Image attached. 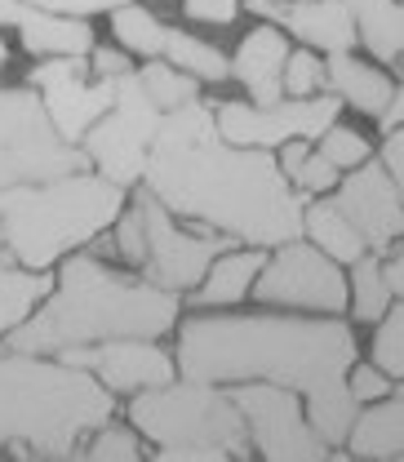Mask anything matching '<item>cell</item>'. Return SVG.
I'll return each instance as SVG.
<instances>
[{"mask_svg":"<svg viewBox=\"0 0 404 462\" xmlns=\"http://www.w3.org/2000/svg\"><path fill=\"white\" fill-rule=\"evenodd\" d=\"M41 9H58V14H76V18H94V14H112L129 0H32Z\"/></svg>","mask_w":404,"mask_h":462,"instance_id":"obj_39","label":"cell"},{"mask_svg":"<svg viewBox=\"0 0 404 462\" xmlns=\"http://www.w3.org/2000/svg\"><path fill=\"white\" fill-rule=\"evenodd\" d=\"M5 254H9V249H5V223H0V267H5Z\"/></svg>","mask_w":404,"mask_h":462,"instance_id":"obj_44","label":"cell"},{"mask_svg":"<svg viewBox=\"0 0 404 462\" xmlns=\"http://www.w3.org/2000/svg\"><path fill=\"white\" fill-rule=\"evenodd\" d=\"M124 191L98 170L58 173L45 182H18L0 191L5 249L14 263L54 272L58 263L85 245H94L124 214Z\"/></svg>","mask_w":404,"mask_h":462,"instance_id":"obj_5","label":"cell"},{"mask_svg":"<svg viewBox=\"0 0 404 462\" xmlns=\"http://www.w3.org/2000/svg\"><path fill=\"white\" fill-rule=\"evenodd\" d=\"M396 125H404V80L396 85V98H391V107L378 116V129L387 134V129H396Z\"/></svg>","mask_w":404,"mask_h":462,"instance_id":"obj_41","label":"cell"},{"mask_svg":"<svg viewBox=\"0 0 404 462\" xmlns=\"http://www.w3.org/2000/svg\"><path fill=\"white\" fill-rule=\"evenodd\" d=\"M27 85L41 89L45 112H50L58 134L71 147H80L85 134L112 112V103H115V80L94 76L89 58H36Z\"/></svg>","mask_w":404,"mask_h":462,"instance_id":"obj_13","label":"cell"},{"mask_svg":"<svg viewBox=\"0 0 404 462\" xmlns=\"http://www.w3.org/2000/svg\"><path fill=\"white\" fill-rule=\"evenodd\" d=\"M142 196V209H147V263H142V276L156 281L165 289H196L205 281V272L214 267L218 254H227L231 240L214 227H191L173 214L170 205H161L147 187H138Z\"/></svg>","mask_w":404,"mask_h":462,"instance_id":"obj_11","label":"cell"},{"mask_svg":"<svg viewBox=\"0 0 404 462\" xmlns=\"http://www.w3.org/2000/svg\"><path fill=\"white\" fill-rule=\"evenodd\" d=\"M346 458L404 462V383H396L382 401L360 404L355 427L346 436Z\"/></svg>","mask_w":404,"mask_h":462,"instance_id":"obj_19","label":"cell"},{"mask_svg":"<svg viewBox=\"0 0 404 462\" xmlns=\"http://www.w3.org/2000/svg\"><path fill=\"white\" fill-rule=\"evenodd\" d=\"M18 41L32 58H89L98 36L89 27V18L76 14H58V9H41L27 0L23 18H18Z\"/></svg>","mask_w":404,"mask_h":462,"instance_id":"obj_17","label":"cell"},{"mask_svg":"<svg viewBox=\"0 0 404 462\" xmlns=\"http://www.w3.org/2000/svg\"><path fill=\"white\" fill-rule=\"evenodd\" d=\"M289 36L280 23H258L253 32L240 36L235 54H231V80L244 85L249 103H280L285 98V67H289Z\"/></svg>","mask_w":404,"mask_h":462,"instance_id":"obj_16","label":"cell"},{"mask_svg":"<svg viewBox=\"0 0 404 462\" xmlns=\"http://www.w3.org/2000/svg\"><path fill=\"white\" fill-rule=\"evenodd\" d=\"M112 18V41L120 50H129L133 58H165V41H170V23L165 18H156L147 5H138V0H129V5H120L107 14Z\"/></svg>","mask_w":404,"mask_h":462,"instance_id":"obj_26","label":"cell"},{"mask_svg":"<svg viewBox=\"0 0 404 462\" xmlns=\"http://www.w3.org/2000/svg\"><path fill=\"white\" fill-rule=\"evenodd\" d=\"M249 298L262 307H280V311L343 316L351 307V281L338 258H329L316 240L298 236L267 254V267L258 272Z\"/></svg>","mask_w":404,"mask_h":462,"instance_id":"obj_9","label":"cell"},{"mask_svg":"<svg viewBox=\"0 0 404 462\" xmlns=\"http://www.w3.org/2000/svg\"><path fill=\"white\" fill-rule=\"evenodd\" d=\"M115 258H124L133 272H142L147 263V209H142V196L133 191V200L124 205V214L115 218Z\"/></svg>","mask_w":404,"mask_h":462,"instance_id":"obj_30","label":"cell"},{"mask_svg":"<svg viewBox=\"0 0 404 462\" xmlns=\"http://www.w3.org/2000/svg\"><path fill=\"white\" fill-rule=\"evenodd\" d=\"M58 276L54 272H36V267H0V343L41 311V302L54 293Z\"/></svg>","mask_w":404,"mask_h":462,"instance_id":"obj_23","label":"cell"},{"mask_svg":"<svg viewBox=\"0 0 404 462\" xmlns=\"http://www.w3.org/2000/svg\"><path fill=\"white\" fill-rule=\"evenodd\" d=\"M89 170L85 152L71 147L45 112L36 85H0V191L18 182H45L58 173Z\"/></svg>","mask_w":404,"mask_h":462,"instance_id":"obj_7","label":"cell"},{"mask_svg":"<svg viewBox=\"0 0 404 462\" xmlns=\"http://www.w3.org/2000/svg\"><path fill=\"white\" fill-rule=\"evenodd\" d=\"M9 67V41H5V27H0V71Z\"/></svg>","mask_w":404,"mask_h":462,"instance_id":"obj_43","label":"cell"},{"mask_svg":"<svg viewBox=\"0 0 404 462\" xmlns=\"http://www.w3.org/2000/svg\"><path fill=\"white\" fill-rule=\"evenodd\" d=\"M346 383H351V396H355V404L382 401V396H391V387H396V378H391L382 365H373V360H355Z\"/></svg>","mask_w":404,"mask_h":462,"instance_id":"obj_35","label":"cell"},{"mask_svg":"<svg viewBox=\"0 0 404 462\" xmlns=\"http://www.w3.org/2000/svg\"><path fill=\"white\" fill-rule=\"evenodd\" d=\"M346 9L360 27V45L369 50V58L404 71V0H346Z\"/></svg>","mask_w":404,"mask_h":462,"instance_id":"obj_22","label":"cell"},{"mask_svg":"<svg viewBox=\"0 0 404 462\" xmlns=\"http://www.w3.org/2000/svg\"><path fill=\"white\" fill-rule=\"evenodd\" d=\"M334 200L343 205L346 218L360 227V236L369 240V249L387 254L404 236V196L378 156L355 165V170H346L338 191H334Z\"/></svg>","mask_w":404,"mask_h":462,"instance_id":"obj_15","label":"cell"},{"mask_svg":"<svg viewBox=\"0 0 404 462\" xmlns=\"http://www.w3.org/2000/svg\"><path fill=\"white\" fill-rule=\"evenodd\" d=\"M244 9H249V14H258L262 23H285L289 0H244Z\"/></svg>","mask_w":404,"mask_h":462,"instance_id":"obj_40","label":"cell"},{"mask_svg":"<svg viewBox=\"0 0 404 462\" xmlns=\"http://www.w3.org/2000/svg\"><path fill=\"white\" fill-rule=\"evenodd\" d=\"M329 89V67H325V54L311 50V45H298L289 54V67H285V94L289 98H311Z\"/></svg>","mask_w":404,"mask_h":462,"instance_id":"obj_31","label":"cell"},{"mask_svg":"<svg viewBox=\"0 0 404 462\" xmlns=\"http://www.w3.org/2000/svg\"><path fill=\"white\" fill-rule=\"evenodd\" d=\"M165 58H170L173 67L191 71L196 80H205V85H223V80H231V58L223 54L214 41H200V36H191V32H182V27H170Z\"/></svg>","mask_w":404,"mask_h":462,"instance_id":"obj_27","label":"cell"},{"mask_svg":"<svg viewBox=\"0 0 404 462\" xmlns=\"http://www.w3.org/2000/svg\"><path fill=\"white\" fill-rule=\"evenodd\" d=\"M182 320V293L147 276L115 272L94 254H67L58 285L32 320H23L5 346L58 356L67 346H94L112 338H165Z\"/></svg>","mask_w":404,"mask_h":462,"instance_id":"obj_3","label":"cell"},{"mask_svg":"<svg viewBox=\"0 0 404 462\" xmlns=\"http://www.w3.org/2000/svg\"><path fill=\"white\" fill-rule=\"evenodd\" d=\"M280 27L298 45H311L320 54H343V50L360 45V27H355L346 0H289Z\"/></svg>","mask_w":404,"mask_h":462,"instance_id":"obj_18","label":"cell"},{"mask_svg":"<svg viewBox=\"0 0 404 462\" xmlns=\"http://www.w3.org/2000/svg\"><path fill=\"white\" fill-rule=\"evenodd\" d=\"M343 98L329 89L311 94V98H280V103H244V98H227V103H214L218 112V129L227 143H240V147H285L289 138H311L320 143V134L329 125H338L343 116Z\"/></svg>","mask_w":404,"mask_h":462,"instance_id":"obj_12","label":"cell"},{"mask_svg":"<svg viewBox=\"0 0 404 462\" xmlns=\"http://www.w3.org/2000/svg\"><path fill=\"white\" fill-rule=\"evenodd\" d=\"M161 120H165V112H161V103L147 94L138 67L124 71V76H115L112 112L103 116V120L85 134V143H80L89 170L107 173L120 187H138L142 173H147V161H152Z\"/></svg>","mask_w":404,"mask_h":462,"instance_id":"obj_8","label":"cell"},{"mask_svg":"<svg viewBox=\"0 0 404 462\" xmlns=\"http://www.w3.org/2000/svg\"><path fill=\"white\" fill-rule=\"evenodd\" d=\"M138 76H142L147 94L161 103V112H173V107H182V103L200 98V85H205V80H196L191 71L173 67L170 58H147V62L138 67Z\"/></svg>","mask_w":404,"mask_h":462,"instance_id":"obj_28","label":"cell"},{"mask_svg":"<svg viewBox=\"0 0 404 462\" xmlns=\"http://www.w3.org/2000/svg\"><path fill=\"white\" fill-rule=\"evenodd\" d=\"M338 182H343V170L316 147L302 165H298V173H293V187L302 191V196H329V191H338Z\"/></svg>","mask_w":404,"mask_h":462,"instance_id":"obj_34","label":"cell"},{"mask_svg":"<svg viewBox=\"0 0 404 462\" xmlns=\"http://www.w3.org/2000/svg\"><path fill=\"white\" fill-rule=\"evenodd\" d=\"M235 404L249 418V440L253 454L267 462H316V458H343V449H334L311 413L302 392L280 387V383H235L231 387Z\"/></svg>","mask_w":404,"mask_h":462,"instance_id":"obj_10","label":"cell"},{"mask_svg":"<svg viewBox=\"0 0 404 462\" xmlns=\"http://www.w3.org/2000/svg\"><path fill=\"white\" fill-rule=\"evenodd\" d=\"M89 67H94V76H124V71H133V54L129 50H120V45H94V54H89Z\"/></svg>","mask_w":404,"mask_h":462,"instance_id":"obj_37","label":"cell"},{"mask_svg":"<svg viewBox=\"0 0 404 462\" xmlns=\"http://www.w3.org/2000/svg\"><path fill=\"white\" fill-rule=\"evenodd\" d=\"M178 374L200 383H280L302 392L316 431L343 449L360 404L351 396V365L360 360L355 329L343 316L316 311H235V316H182L178 320Z\"/></svg>","mask_w":404,"mask_h":462,"instance_id":"obj_1","label":"cell"},{"mask_svg":"<svg viewBox=\"0 0 404 462\" xmlns=\"http://www.w3.org/2000/svg\"><path fill=\"white\" fill-rule=\"evenodd\" d=\"M142 454H147L142 449V431L133 422H112V418L94 431V445L85 449V458H115V462H138Z\"/></svg>","mask_w":404,"mask_h":462,"instance_id":"obj_32","label":"cell"},{"mask_svg":"<svg viewBox=\"0 0 404 462\" xmlns=\"http://www.w3.org/2000/svg\"><path fill=\"white\" fill-rule=\"evenodd\" d=\"M325 67H329V89L343 98L346 107L373 116V120L391 107L396 80L387 76L382 62H364V58H355L351 50H343V54H325Z\"/></svg>","mask_w":404,"mask_h":462,"instance_id":"obj_21","label":"cell"},{"mask_svg":"<svg viewBox=\"0 0 404 462\" xmlns=\"http://www.w3.org/2000/svg\"><path fill=\"white\" fill-rule=\"evenodd\" d=\"M142 187L182 223L214 227L240 245L262 249L298 240L311 200L293 187L271 147L227 143L214 103L205 98L165 112Z\"/></svg>","mask_w":404,"mask_h":462,"instance_id":"obj_2","label":"cell"},{"mask_svg":"<svg viewBox=\"0 0 404 462\" xmlns=\"http://www.w3.org/2000/svg\"><path fill=\"white\" fill-rule=\"evenodd\" d=\"M338 170H355V165H364V161H373V147H369V138L360 134V129H351V125H329L325 134H320V143H316Z\"/></svg>","mask_w":404,"mask_h":462,"instance_id":"obj_33","label":"cell"},{"mask_svg":"<svg viewBox=\"0 0 404 462\" xmlns=\"http://www.w3.org/2000/svg\"><path fill=\"white\" fill-rule=\"evenodd\" d=\"M23 9H27V0H0V27H18Z\"/></svg>","mask_w":404,"mask_h":462,"instance_id":"obj_42","label":"cell"},{"mask_svg":"<svg viewBox=\"0 0 404 462\" xmlns=\"http://www.w3.org/2000/svg\"><path fill=\"white\" fill-rule=\"evenodd\" d=\"M396 302V289L387 285V254L369 249L351 263V316L360 325H378Z\"/></svg>","mask_w":404,"mask_h":462,"instance_id":"obj_25","label":"cell"},{"mask_svg":"<svg viewBox=\"0 0 404 462\" xmlns=\"http://www.w3.org/2000/svg\"><path fill=\"white\" fill-rule=\"evenodd\" d=\"M129 422L152 440L161 462H235L253 454L249 418L223 383L173 378L165 387L133 392Z\"/></svg>","mask_w":404,"mask_h":462,"instance_id":"obj_6","label":"cell"},{"mask_svg":"<svg viewBox=\"0 0 404 462\" xmlns=\"http://www.w3.org/2000/svg\"><path fill=\"white\" fill-rule=\"evenodd\" d=\"M58 360L98 374L115 396H133L147 387H165L178 378V356L161 346V338H112L94 346H67Z\"/></svg>","mask_w":404,"mask_h":462,"instance_id":"obj_14","label":"cell"},{"mask_svg":"<svg viewBox=\"0 0 404 462\" xmlns=\"http://www.w3.org/2000/svg\"><path fill=\"white\" fill-rule=\"evenodd\" d=\"M267 254L262 245H231L227 254L214 258V267L205 272V281L191 289V307L196 311H214V307H235L253 293L258 272L267 267Z\"/></svg>","mask_w":404,"mask_h":462,"instance_id":"obj_20","label":"cell"},{"mask_svg":"<svg viewBox=\"0 0 404 462\" xmlns=\"http://www.w3.org/2000/svg\"><path fill=\"white\" fill-rule=\"evenodd\" d=\"M302 236L316 240V245H320L329 258H338L343 267H351L355 258L369 254V240L360 236V227L346 218L343 205H338L334 196H329V200H325V196H311V200H307V227H302Z\"/></svg>","mask_w":404,"mask_h":462,"instance_id":"obj_24","label":"cell"},{"mask_svg":"<svg viewBox=\"0 0 404 462\" xmlns=\"http://www.w3.org/2000/svg\"><path fill=\"white\" fill-rule=\"evenodd\" d=\"M244 0H182V14L200 27H231L240 18Z\"/></svg>","mask_w":404,"mask_h":462,"instance_id":"obj_36","label":"cell"},{"mask_svg":"<svg viewBox=\"0 0 404 462\" xmlns=\"http://www.w3.org/2000/svg\"><path fill=\"white\" fill-rule=\"evenodd\" d=\"M115 413V392L89 369L41 351H0V449L23 440L36 458H85L76 445Z\"/></svg>","mask_w":404,"mask_h":462,"instance_id":"obj_4","label":"cell"},{"mask_svg":"<svg viewBox=\"0 0 404 462\" xmlns=\"http://www.w3.org/2000/svg\"><path fill=\"white\" fill-rule=\"evenodd\" d=\"M378 161L387 165V173L396 178V187H400V196H404V125H396V129H387V134H382Z\"/></svg>","mask_w":404,"mask_h":462,"instance_id":"obj_38","label":"cell"},{"mask_svg":"<svg viewBox=\"0 0 404 462\" xmlns=\"http://www.w3.org/2000/svg\"><path fill=\"white\" fill-rule=\"evenodd\" d=\"M369 360H373V365H382L396 383H404V298H396V302H391V311L373 325Z\"/></svg>","mask_w":404,"mask_h":462,"instance_id":"obj_29","label":"cell"}]
</instances>
